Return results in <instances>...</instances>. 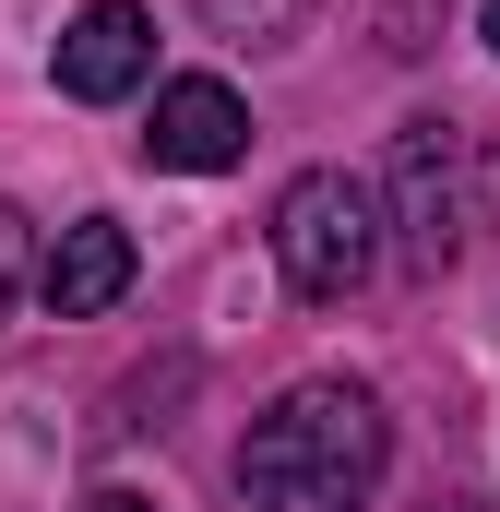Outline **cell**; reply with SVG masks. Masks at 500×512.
<instances>
[{
  "label": "cell",
  "mask_w": 500,
  "mask_h": 512,
  "mask_svg": "<svg viewBox=\"0 0 500 512\" xmlns=\"http://www.w3.org/2000/svg\"><path fill=\"white\" fill-rule=\"evenodd\" d=\"M381 393L370 382H286L239 441V489L274 501V489H322V501H370L381 477Z\"/></svg>",
  "instance_id": "obj_1"
},
{
  "label": "cell",
  "mask_w": 500,
  "mask_h": 512,
  "mask_svg": "<svg viewBox=\"0 0 500 512\" xmlns=\"http://www.w3.org/2000/svg\"><path fill=\"white\" fill-rule=\"evenodd\" d=\"M274 274H286V298L346 310V298L381 274V203H370V179H346V167L286 179V203H274Z\"/></svg>",
  "instance_id": "obj_2"
},
{
  "label": "cell",
  "mask_w": 500,
  "mask_h": 512,
  "mask_svg": "<svg viewBox=\"0 0 500 512\" xmlns=\"http://www.w3.org/2000/svg\"><path fill=\"white\" fill-rule=\"evenodd\" d=\"M393 262L405 274H453L465 262V131L453 120H405L393 131Z\"/></svg>",
  "instance_id": "obj_3"
},
{
  "label": "cell",
  "mask_w": 500,
  "mask_h": 512,
  "mask_svg": "<svg viewBox=\"0 0 500 512\" xmlns=\"http://www.w3.org/2000/svg\"><path fill=\"white\" fill-rule=\"evenodd\" d=\"M48 72H60L72 108L143 96V72H155V12H143V0H84V12L60 24V48H48Z\"/></svg>",
  "instance_id": "obj_4"
},
{
  "label": "cell",
  "mask_w": 500,
  "mask_h": 512,
  "mask_svg": "<svg viewBox=\"0 0 500 512\" xmlns=\"http://www.w3.org/2000/svg\"><path fill=\"white\" fill-rule=\"evenodd\" d=\"M143 155H155V167H179V179H215V167H239V155H250V108H239V84H215V72H179V84H155Z\"/></svg>",
  "instance_id": "obj_5"
},
{
  "label": "cell",
  "mask_w": 500,
  "mask_h": 512,
  "mask_svg": "<svg viewBox=\"0 0 500 512\" xmlns=\"http://www.w3.org/2000/svg\"><path fill=\"white\" fill-rule=\"evenodd\" d=\"M131 274H143V251H131L120 215H72L60 239H48V262H36V298L60 310V322H96V310H120Z\"/></svg>",
  "instance_id": "obj_6"
},
{
  "label": "cell",
  "mask_w": 500,
  "mask_h": 512,
  "mask_svg": "<svg viewBox=\"0 0 500 512\" xmlns=\"http://www.w3.org/2000/svg\"><path fill=\"white\" fill-rule=\"evenodd\" d=\"M191 12H203L227 48H286V36L310 24V0H191Z\"/></svg>",
  "instance_id": "obj_7"
},
{
  "label": "cell",
  "mask_w": 500,
  "mask_h": 512,
  "mask_svg": "<svg viewBox=\"0 0 500 512\" xmlns=\"http://www.w3.org/2000/svg\"><path fill=\"white\" fill-rule=\"evenodd\" d=\"M12 286H24V215L0 203V310H12Z\"/></svg>",
  "instance_id": "obj_8"
},
{
  "label": "cell",
  "mask_w": 500,
  "mask_h": 512,
  "mask_svg": "<svg viewBox=\"0 0 500 512\" xmlns=\"http://www.w3.org/2000/svg\"><path fill=\"white\" fill-rule=\"evenodd\" d=\"M250 512H358V501H322V489H274V501H250Z\"/></svg>",
  "instance_id": "obj_9"
},
{
  "label": "cell",
  "mask_w": 500,
  "mask_h": 512,
  "mask_svg": "<svg viewBox=\"0 0 500 512\" xmlns=\"http://www.w3.org/2000/svg\"><path fill=\"white\" fill-rule=\"evenodd\" d=\"M84 512H167V501H143V489H96Z\"/></svg>",
  "instance_id": "obj_10"
},
{
  "label": "cell",
  "mask_w": 500,
  "mask_h": 512,
  "mask_svg": "<svg viewBox=\"0 0 500 512\" xmlns=\"http://www.w3.org/2000/svg\"><path fill=\"white\" fill-rule=\"evenodd\" d=\"M477 36H489V48H500V0H477Z\"/></svg>",
  "instance_id": "obj_11"
}]
</instances>
